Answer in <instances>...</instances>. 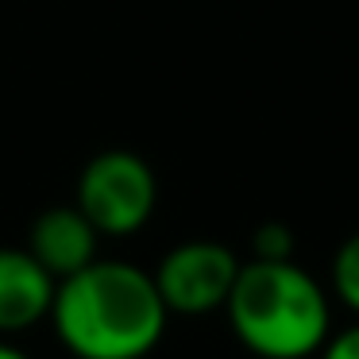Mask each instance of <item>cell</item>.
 <instances>
[{
    "instance_id": "6da1fadb",
    "label": "cell",
    "mask_w": 359,
    "mask_h": 359,
    "mask_svg": "<svg viewBox=\"0 0 359 359\" xmlns=\"http://www.w3.org/2000/svg\"><path fill=\"white\" fill-rule=\"evenodd\" d=\"M47 320L74 359H147L163 344L170 313L151 271L124 259H93L58 278Z\"/></svg>"
},
{
    "instance_id": "7a4b0ae2",
    "label": "cell",
    "mask_w": 359,
    "mask_h": 359,
    "mask_svg": "<svg viewBox=\"0 0 359 359\" xmlns=\"http://www.w3.org/2000/svg\"><path fill=\"white\" fill-rule=\"evenodd\" d=\"M224 313L255 359H313L332 332V294L294 259L240 263Z\"/></svg>"
},
{
    "instance_id": "3957f363",
    "label": "cell",
    "mask_w": 359,
    "mask_h": 359,
    "mask_svg": "<svg viewBox=\"0 0 359 359\" xmlns=\"http://www.w3.org/2000/svg\"><path fill=\"white\" fill-rule=\"evenodd\" d=\"M74 205L89 217L101 236L124 240L147 228L158 205V178L151 163L135 151L112 147L86 163L74 189Z\"/></svg>"
},
{
    "instance_id": "277c9868",
    "label": "cell",
    "mask_w": 359,
    "mask_h": 359,
    "mask_svg": "<svg viewBox=\"0 0 359 359\" xmlns=\"http://www.w3.org/2000/svg\"><path fill=\"white\" fill-rule=\"evenodd\" d=\"M240 274V255L220 240H186L170 248L155 266V290L170 317L220 313Z\"/></svg>"
},
{
    "instance_id": "5b68a950",
    "label": "cell",
    "mask_w": 359,
    "mask_h": 359,
    "mask_svg": "<svg viewBox=\"0 0 359 359\" xmlns=\"http://www.w3.org/2000/svg\"><path fill=\"white\" fill-rule=\"evenodd\" d=\"M58 278L47 274L27 248H0V336L32 332L50 317Z\"/></svg>"
},
{
    "instance_id": "8992f818",
    "label": "cell",
    "mask_w": 359,
    "mask_h": 359,
    "mask_svg": "<svg viewBox=\"0 0 359 359\" xmlns=\"http://www.w3.org/2000/svg\"><path fill=\"white\" fill-rule=\"evenodd\" d=\"M97 243H101V232L89 224L78 205H55L39 212L27 228V251L55 278H70L74 271L89 266L97 259Z\"/></svg>"
},
{
    "instance_id": "52a82bcc",
    "label": "cell",
    "mask_w": 359,
    "mask_h": 359,
    "mask_svg": "<svg viewBox=\"0 0 359 359\" xmlns=\"http://www.w3.org/2000/svg\"><path fill=\"white\" fill-rule=\"evenodd\" d=\"M328 294L359 320V232L336 248L332 266H328Z\"/></svg>"
},
{
    "instance_id": "ba28073f",
    "label": "cell",
    "mask_w": 359,
    "mask_h": 359,
    "mask_svg": "<svg viewBox=\"0 0 359 359\" xmlns=\"http://www.w3.org/2000/svg\"><path fill=\"white\" fill-rule=\"evenodd\" d=\"M294 232L282 220H266L251 232V259H294Z\"/></svg>"
},
{
    "instance_id": "9c48e42d",
    "label": "cell",
    "mask_w": 359,
    "mask_h": 359,
    "mask_svg": "<svg viewBox=\"0 0 359 359\" xmlns=\"http://www.w3.org/2000/svg\"><path fill=\"white\" fill-rule=\"evenodd\" d=\"M313 359H359V320H351L348 328H332Z\"/></svg>"
},
{
    "instance_id": "30bf717a",
    "label": "cell",
    "mask_w": 359,
    "mask_h": 359,
    "mask_svg": "<svg viewBox=\"0 0 359 359\" xmlns=\"http://www.w3.org/2000/svg\"><path fill=\"white\" fill-rule=\"evenodd\" d=\"M0 359H32V355H27L24 348H16L12 340H4V336H0Z\"/></svg>"
}]
</instances>
